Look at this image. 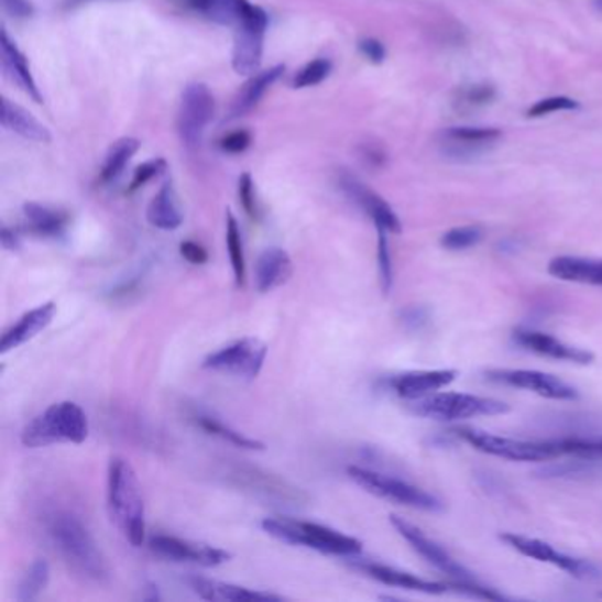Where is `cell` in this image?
Returning <instances> with one entry per match:
<instances>
[{"label": "cell", "mask_w": 602, "mask_h": 602, "mask_svg": "<svg viewBox=\"0 0 602 602\" xmlns=\"http://www.w3.org/2000/svg\"><path fill=\"white\" fill-rule=\"evenodd\" d=\"M456 376H458L456 370L408 371V373L388 379L387 385L396 396L402 397L405 402H415V399L438 393L440 388L451 385Z\"/></svg>", "instance_id": "e0dca14e"}, {"label": "cell", "mask_w": 602, "mask_h": 602, "mask_svg": "<svg viewBox=\"0 0 602 602\" xmlns=\"http://www.w3.org/2000/svg\"><path fill=\"white\" fill-rule=\"evenodd\" d=\"M563 447V456H572L574 460H602V437L601 438H581L569 437L560 438Z\"/></svg>", "instance_id": "e575fe53"}, {"label": "cell", "mask_w": 602, "mask_h": 602, "mask_svg": "<svg viewBox=\"0 0 602 602\" xmlns=\"http://www.w3.org/2000/svg\"><path fill=\"white\" fill-rule=\"evenodd\" d=\"M267 353V344L262 339L242 338L207 355L201 366L216 373L253 380L264 368Z\"/></svg>", "instance_id": "9c48e42d"}, {"label": "cell", "mask_w": 602, "mask_h": 602, "mask_svg": "<svg viewBox=\"0 0 602 602\" xmlns=\"http://www.w3.org/2000/svg\"><path fill=\"white\" fill-rule=\"evenodd\" d=\"M2 125L6 130L20 134L22 139L32 142H50L52 134L48 128L41 124L36 117L29 113L25 108L11 103L10 99H2Z\"/></svg>", "instance_id": "484cf974"}, {"label": "cell", "mask_w": 602, "mask_h": 602, "mask_svg": "<svg viewBox=\"0 0 602 602\" xmlns=\"http://www.w3.org/2000/svg\"><path fill=\"white\" fill-rule=\"evenodd\" d=\"M495 98L496 90L493 85L478 84L470 85V87H463V89L458 90L456 103L460 105V108H479L493 103Z\"/></svg>", "instance_id": "f35d334b"}, {"label": "cell", "mask_w": 602, "mask_h": 602, "mask_svg": "<svg viewBox=\"0 0 602 602\" xmlns=\"http://www.w3.org/2000/svg\"><path fill=\"white\" fill-rule=\"evenodd\" d=\"M262 528L269 536L286 545L303 546L335 557H358L362 543L343 532L294 518H265Z\"/></svg>", "instance_id": "3957f363"}, {"label": "cell", "mask_w": 602, "mask_h": 602, "mask_svg": "<svg viewBox=\"0 0 602 602\" xmlns=\"http://www.w3.org/2000/svg\"><path fill=\"white\" fill-rule=\"evenodd\" d=\"M593 6H595V10L602 13V0H593Z\"/></svg>", "instance_id": "816d5d0a"}, {"label": "cell", "mask_w": 602, "mask_h": 602, "mask_svg": "<svg viewBox=\"0 0 602 602\" xmlns=\"http://www.w3.org/2000/svg\"><path fill=\"white\" fill-rule=\"evenodd\" d=\"M500 540L516 549L525 557L534 558L537 562L551 563L571 574L576 580L598 581L602 580V567L598 563L583 560V558L571 557V555L558 551L554 546L536 537L518 536V534H500Z\"/></svg>", "instance_id": "30bf717a"}, {"label": "cell", "mask_w": 602, "mask_h": 602, "mask_svg": "<svg viewBox=\"0 0 602 602\" xmlns=\"http://www.w3.org/2000/svg\"><path fill=\"white\" fill-rule=\"evenodd\" d=\"M0 46H2V64H4L8 76L14 84L19 85L20 89H23V92H28L36 103H43V96H41L36 81H34L28 58L17 48L6 31H2V45Z\"/></svg>", "instance_id": "d4e9b609"}, {"label": "cell", "mask_w": 602, "mask_h": 602, "mask_svg": "<svg viewBox=\"0 0 602 602\" xmlns=\"http://www.w3.org/2000/svg\"><path fill=\"white\" fill-rule=\"evenodd\" d=\"M402 320L406 326L417 327L426 321V313L423 309L412 308L402 313Z\"/></svg>", "instance_id": "c3c4849f"}, {"label": "cell", "mask_w": 602, "mask_h": 602, "mask_svg": "<svg viewBox=\"0 0 602 602\" xmlns=\"http://www.w3.org/2000/svg\"><path fill=\"white\" fill-rule=\"evenodd\" d=\"M193 592L206 601L239 602V601H282L276 593L251 590L241 584L225 583V581L209 580L201 576H191L188 580Z\"/></svg>", "instance_id": "44dd1931"}, {"label": "cell", "mask_w": 602, "mask_h": 602, "mask_svg": "<svg viewBox=\"0 0 602 602\" xmlns=\"http://www.w3.org/2000/svg\"><path fill=\"white\" fill-rule=\"evenodd\" d=\"M408 411L417 417L435 420H463L482 415L507 414V403L493 397L473 396L463 393H434L408 402Z\"/></svg>", "instance_id": "8992f818"}, {"label": "cell", "mask_w": 602, "mask_h": 602, "mask_svg": "<svg viewBox=\"0 0 602 602\" xmlns=\"http://www.w3.org/2000/svg\"><path fill=\"white\" fill-rule=\"evenodd\" d=\"M548 273L560 282L602 286V259L557 256L549 262Z\"/></svg>", "instance_id": "603a6c76"}, {"label": "cell", "mask_w": 602, "mask_h": 602, "mask_svg": "<svg viewBox=\"0 0 602 602\" xmlns=\"http://www.w3.org/2000/svg\"><path fill=\"white\" fill-rule=\"evenodd\" d=\"M267 23V13L264 10H260L259 6L248 4L241 22L236 25L233 37L232 66L237 75L253 76L259 73Z\"/></svg>", "instance_id": "ba28073f"}, {"label": "cell", "mask_w": 602, "mask_h": 602, "mask_svg": "<svg viewBox=\"0 0 602 602\" xmlns=\"http://www.w3.org/2000/svg\"><path fill=\"white\" fill-rule=\"evenodd\" d=\"M23 216H25V221H28L29 230L32 233L41 237H52V239L63 237L67 223H69L67 212L52 209L48 206H41L36 201L23 206Z\"/></svg>", "instance_id": "f1b7e54d"}, {"label": "cell", "mask_w": 602, "mask_h": 602, "mask_svg": "<svg viewBox=\"0 0 602 602\" xmlns=\"http://www.w3.org/2000/svg\"><path fill=\"white\" fill-rule=\"evenodd\" d=\"M84 2H89V0H69V2H67V6H78L84 4Z\"/></svg>", "instance_id": "f907efd6"}, {"label": "cell", "mask_w": 602, "mask_h": 602, "mask_svg": "<svg viewBox=\"0 0 602 602\" xmlns=\"http://www.w3.org/2000/svg\"><path fill=\"white\" fill-rule=\"evenodd\" d=\"M251 134L248 131H233L221 140V149L230 154H239L250 147Z\"/></svg>", "instance_id": "7bdbcfd3"}, {"label": "cell", "mask_w": 602, "mask_h": 602, "mask_svg": "<svg viewBox=\"0 0 602 602\" xmlns=\"http://www.w3.org/2000/svg\"><path fill=\"white\" fill-rule=\"evenodd\" d=\"M379 232V245H376V260H379L380 285L384 294H391L394 283L393 259L388 250L387 233L382 228H376Z\"/></svg>", "instance_id": "74e56055"}, {"label": "cell", "mask_w": 602, "mask_h": 602, "mask_svg": "<svg viewBox=\"0 0 602 602\" xmlns=\"http://www.w3.org/2000/svg\"><path fill=\"white\" fill-rule=\"evenodd\" d=\"M444 143L447 152L452 156L473 154L481 149L490 147L502 139V131L496 128H473V125H460L444 131Z\"/></svg>", "instance_id": "cb8c5ba5"}, {"label": "cell", "mask_w": 602, "mask_h": 602, "mask_svg": "<svg viewBox=\"0 0 602 602\" xmlns=\"http://www.w3.org/2000/svg\"><path fill=\"white\" fill-rule=\"evenodd\" d=\"M230 475L236 479L239 486L253 491L256 495L264 496L271 502L299 505L300 502L306 500L299 488L292 486V484L282 481L273 473L262 472L259 469H239V467H236Z\"/></svg>", "instance_id": "2e32d148"}, {"label": "cell", "mask_w": 602, "mask_h": 602, "mask_svg": "<svg viewBox=\"0 0 602 602\" xmlns=\"http://www.w3.org/2000/svg\"><path fill=\"white\" fill-rule=\"evenodd\" d=\"M55 313H57V304L52 303V300L25 313L23 317L19 318V321H14L13 326L2 335L0 353L6 355L11 350L19 349L31 339L36 338L41 330H45L52 324Z\"/></svg>", "instance_id": "ffe728a7"}, {"label": "cell", "mask_w": 602, "mask_h": 602, "mask_svg": "<svg viewBox=\"0 0 602 602\" xmlns=\"http://www.w3.org/2000/svg\"><path fill=\"white\" fill-rule=\"evenodd\" d=\"M359 50H361V54L373 64L384 63L385 55H387V52H385V46L382 45L379 40H375V37H366V40H362L361 43H359Z\"/></svg>", "instance_id": "ee69618b"}, {"label": "cell", "mask_w": 602, "mask_h": 602, "mask_svg": "<svg viewBox=\"0 0 602 602\" xmlns=\"http://www.w3.org/2000/svg\"><path fill=\"white\" fill-rule=\"evenodd\" d=\"M332 72V64L329 58H315L311 63L300 69L294 78L295 89H308L321 84Z\"/></svg>", "instance_id": "8d00e7d4"}, {"label": "cell", "mask_w": 602, "mask_h": 602, "mask_svg": "<svg viewBox=\"0 0 602 602\" xmlns=\"http://www.w3.org/2000/svg\"><path fill=\"white\" fill-rule=\"evenodd\" d=\"M46 539L69 571L90 583L105 584L112 569L80 514L64 505H46L41 513Z\"/></svg>", "instance_id": "6da1fadb"}, {"label": "cell", "mask_w": 602, "mask_h": 602, "mask_svg": "<svg viewBox=\"0 0 602 602\" xmlns=\"http://www.w3.org/2000/svg\"><path fill=\"white\" fill-rule=\"evenodd\" d=\"M283 73H285V66H274L267 72L251 76V80L242 87L241 92L233 99L230 116L242 117L244 113L251 112L260 103V99L264 98L265 92L280 80Z\"/></svg>", "instance_id": "83f0119b"}, {"label": "cell", "mask_w": 602, "mask_h": 602, "mask_svg": "<svg viewBox=\"0 0 602 602\" xmlns=\"http://www.w3.org/2000/svg\"><path fill=\"white\" fill-rule=\"evenodd\" d=\"M352 566L358 571L370 576L371 580L380 581V583L388 584V587H397V589L431 593V595H438V593H444L451 589L449 583L423 580V578H417V576L411 574V572L399 571L396 567L384 566V563L353 560Z\"/></svg>", "instance_id": "d6986e66"}, {"label": "cell", "mask_w": 602, "mask_h": 602, "mask_svg": "<svg viewBox=\"0 0 602 602\" xmlns=\"http://www.w3.org/2000/svg\"><path fill=\"white\" fill-rule=\"evenodd\" d=\"M50 581V563L45 558H37L29 567L19 583V590L14 599L20 602L36 601L41 593L45 592Z\"/></svg>", "instance_id": "1f68e13d"}, {"label": "cell", "mask_w": 602, "mask_h": 602, "mask_svg": "<svg viewBox=\"0 0 602 602\" xmlns=\"http://www.w3.org/2000/svg\"><path fill=\"white\" fill-rule=\"evenodd\" d=\"M2 6L14 19H28L34 11L29 0H2Z\"/></svg>", "instance_id": "bcb514c9"}, {"label": "cell", "mask_w": 602, "mask_h": 602, "mask_svg": "<svg viewBox=\"0 0 602 602\" xmlns=\"http://www.w3.org/2000/svg\"><path fill=\"white\" fill-rule=\"evenodd\" d=\"M140 142L134 139H121L113 143L107 157H105L103 169H101V179L103 183H112L124 172L125 165L130 163L131 157L139 152Z\"/></svg>", "instance_id": "d6a6232c"}, {"label": "cell", "mask_w": 602, "mask_h": 602, "mask_svg": "<svg viewBox=\"0 0 602 602\" xmlns=\"http://www.w3.org/2000/svg\"><path fill=\"white\" fill-rule=\"evenodd\" d=\"M152 551L160 557L168 558L174 562L197 563L201 567H218L227 563L232 555L221 548L204 545L197 540L180 539V537L160 536L151 537L149 540Z\"/></svg>", "instance_id": "5bb4252c"}, {"label": "cell", "mask_w": 602, "mask_h": 602, "mask_svg": "<svg viewBox=\"0 0 602 602\" xmlns=\"http://www.w3.org/2000/svg\"><path fill=\"white\" fill-rule=\"evenodd\" d=\"M488 380L496 384L530 391L548 399H576L578 391L558 376L536 370H491Z\"/></svg>", "instance_id": "4fadbf2b"}, {"label": "cell", "mask_w": 602, "mask_h": 602, "mask_svg": "<svg viewBox=\"0 0 602 602\" xmlns=\"http://www.w3.org/2000/svg\"><path fill=\"white\" fill-rule=\"evenodd\" d=\"M191 420L207 435H212V437L232 444V446L244 449V451H264L265 449L264 442L241 434L239 429L232 428L230 424L223 423L209 412H195V414H191Z\"/></svg>", "instance_id": "4316f807"}, {"label": "cell", "mask_w": 602, "mask_h": 602, "mask_svg": "<svg viewBox=\"0 0 602 602\" xmlns=\"http://www.w3.org/2000/svg\"><path fill=\"white\" fill-rule=\"evenodd\" d=\"M89 437V419L78 403L50 405L22 429V444L29 449L54 444H84Z\"/></svg>", "instance_id": "277c9868"}, {"label": "cell", "mask_w": 602, "mask_h": 602, "mask_svg": "<svg viewBox=\"0 0 602 602\" xmlns=\"http://www.w3.org/2000/svg\"><path fill=\"white\" fill-rule=\"evenodd\" d=\"M481 239V228L470 225V227L451 228L449 232L444 233L440 244L449 251H463L478 245Z\"/></svg>", "instance_id": "d590c367"}, {"label": "cell", "mask_w": 602, "mask_h": 602, "mask_svg": "<svg viewBox=\"0 0 602 602\" xmlns=\"http://www.w3.org/2000/svg\"><path fill=\"white\" fill-rule=\"evenodd\" d=\"M388 519H391V525L396 528L397 534L412 546L415 554H419L426 562L431 563V566L437 567L438 571L449 576L451 583L478 581L473 578L472 572L467 571L460 562H456L455 558L447 554L442 546L424 536V532L415 527L414 523L406 522L396 514H391Z\"/></svg>", "instance_id": "8fae6325"}, {"label": "cell", "mask_w": 602, "mask_h": 602, "mask_svg": "<svg viewBox=\"0 0 602 602\" xmlns=\"http://www.w3.org/2000/svg\"><path fill=\"white\" fill-rule=\"evenodd\" d=\"M143 599H145V601H160L161 595L156 584L149 583L147 587H145V593H143Z\"/></svg>", "instance_id": "681fc988"}, {"label": "cell", "mask_w": 602, "mask_h": 602, "mask_svg": "<svg viewBox=\"0 0 602 602\" xmlns=\"http://www.w3.org/2000/svg\"><path fill=\"white\" fill-rule=\"evenodd\" d=\"M239 198L242 207L250 218H259V207H256V197H254L253 179L250 174L242 175L239 179Z\"/></svg>", "instance_id": "b9f144b4"}, {"label": "cell", "mask_w": 602, "mask_h": 602, "mask_svg": "<svg viewBox=\"0 0 602 602\" xmlns=\"http://www.w3.org/2000/svg\"><path fill=\"white\" fill-rule=\"evenodd\" d=\"M227 248L228 254H230L233 277H236V285L242 288L245 285L244 242H242L241 228H239L236 216L230 210L227 212Z\"/></svg>", "instance_id": "836d02e7"}, {"label": "cell", "mask_w": 602, "mask_h": 602, "mask_svg": "<svg viewBox=\"0 0 602 602\" xmlns=\"http://www.w3.org/2000/svg\"><path fill=\"white\" fill-rule=\"evenodd\" d=\"M0 241H2V245H4V250H8V251L20 250L19 233L14 232V230H11V228H8V227L2 228V232H0Z\"/></svg>", "instance_id": "7dc6e473"}, {"label": "cell", "mask_w": 602, "mask_h": 602, "mask_svg": "<svg viewBox=\"0 0 602 602\" xmlns=\"http://www.w3.org/2000/svg\"><path fill=\"white\" fill-rule=\"evenodd\" d=\"M165 160H161V157H157V160L147 161V163H143V165H140L139 168H136V172H134L133 180H131L130 191H136V189L142 188V186H145V184L151 183V180L154 179V177H157L161 172H165Z\"/></svg>", "instance_id": "60d3db41"}, {"label": "cell", "mask_w": 602, "mask_h": 602, "mask_svg": "<svg viewBox=\"0 0 602 602\" xmlns=\"http://www.w3.org/2000/svg\"><path fill=\"white\" fill-rule=\"evenodd\" d=\"M254 288L260 294L276 291L285 285L294 273L292 260L282 248H269L254 264Z\"/></svg>", "instance_id": "7402d4cb"}, {"label": "cell", "mask_w": 602, "mask_h": 602, "mask_svg": "<svg viewBox=\"0 0 602 602\" xmlns=\"http://www.w3.org/2000/svg\"><path fill=\"white\" fill-rule=\"evenodd\" d=\"M107 502L110 518L134 548L145 540V505L139 478L130 461L113 456L108 463Z\"/></svg>", "instance_id": "7a4b0ae2"}, {"label": "cell", "mask_w": 602, "mask_h": 602, "mask_svg": "<svg viewBox=\"0 0 602 602\" xmlns=\"http://www.w3.org/2000/svg\"><path fill=\"white\" fill-rule=\"evenodd\" d=\"M191 8L221 25H237L248 8V0H186Z\"/></svg>", "instance_id": "4dcf8cb0"}, {"label": "cell", "mask_w": 602, "mask_h": 602, "mask_svg": "<svg viewBox=\"0 0 602 602\" xmlns=\"http://www.w3.org/2000/svg\"><path fill=\"white\" fill-rule=\"evenodd\" d=\"M451 434L458 435L463 442L484 455L496 456L502 460L519 461V463H539L563 458V447L560 438L557 440H522V438L500 437L486 434L481 429L456 428Z\"/></svg>", "instance_id": "5b68a950"}, {"label": "cell", "mask_w": 602, "mask_h": 602, "mask_svg": "<svg viewBox=\"0 0 602 602\" xmlns=\"http://www.w3.org/2000/svg\"><path fill=\"white\" fill-rule=\"evenodd\" d=\"M514 343L528 352L545 355V358L557 359V361L574 362L587 366L593 362V353L589 350L576 349L571 344L563 343L555 336L539 332V330L518 329L514 330Z\"/></svg>", "instance_id": "ac0fdd59"}, {"label": "cell", "mask_w": 602, "mask_h": 602, "mask_svg": "<svg viewBox=\"0 0 602 602\" xmlns=\"http://www.w3.org/2000/svg\"><path fill=\"white\" fill-rule=\"evenodd\" d=\"M215 116V96L204 84H191L184 90L180 99L179 128L180 140L186 147H198L206 133L210 119Z\"/></svg>", "instance_id": "7c38bea8"}, {"label": "cell", "mask_w": 602, "mask_h": 602, "mask_svg": "<svg viewBox=\"0 0 602 602\" xmlns=\"http://www.w3.org/2000/svg\"><path fill=\"white\" fill-rule=\"evenodd\" d=\"M180 254H183V259L186 260V262H189V264L193 265H204L207 260H209L206 248L195 241H184L183 244H180Z\"/></svg>", "instance_id": "f6af8a7d"}, {"label": "cell", "mask_w": 602, "mask_h": 602, "mask_svg": "<svg viewBox=\"0 0 602 602\" xmlns=\"http://www.w3.org/2000/svg\"><path fill=\"white\" fill-rule=\"evenodd\" d=\"M147 219L152 227L172 232L183 225V215H180L179 204L175 197L174 186L166 183L157 191L156 197L152 198L147 207Z\"/></svg>", "instance_id": "f546056e"}, {"label": "cell", "mask_w": 602, "mask_h": 602, "mask_svg": "<svg viewBox=\"0 0 602 602\" xmlns=\"http://www.w3.org/2000/svg\"><path fill=\"white\" fill-rule=\"evenodd\" d=\"M580 108V103L576 99L567 98V96H554V98L540 99L534 107L528 110L527 116L532 119L537 117L549 116L557 112H574Z\"/></svg>", "instance_id": "ab89813d"}, {"label": "cell", "mask_w": 602, "mask_h": 602, "mask_svg": "<svg viewBox=\"0 0 602 602\" xmlns=\"http://www.w3.org/2000/svg\"><path fill=\"white\" fill-rule=\"evenodd\" d=\"M347 473L358 486L366 490L371 495L391 500L394 504L406 505V507L428 511V513L444 511V504L437 496L414 486L411 482L375 472V470L364 469V467H358V464L349 467Z\"/></svg>", "instance_id": "52a82bcc"}, {"label": "cell", "mask_w": 602, "mask_h": 602, "mask_svg": "<svg viewBox=\"0 0 602 602\" xmlns=\"http://www.w3.org/2000/svg\"><path fill=\"white\" fill-rule=\"evenodd\" d=\"M339 188L343 189L344 195L373 219L376 228H382L388 233L402 232V221L393 207L388 206L387 201L376 195L373 189L368 188L366 184H362L358 177L343 172L339 175Z\"/></svg>", "instance_id": "9a60e30c"}]
</instances>
